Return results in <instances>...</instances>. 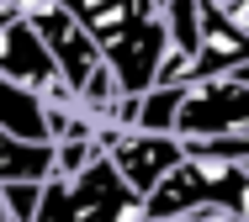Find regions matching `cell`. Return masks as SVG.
Masks as SVG:
<instances>
[{
  "mask_svg": "<svg viewBox=\"0 0 249 222\" xmlns=\"http://www.w3.org/2000/svg\"><path fill=\"white\" fill-rule=\"evenodd\" d=\"M223 132H249V63L212 74V79H196L186 90L175 138L191 143V138H223Z\"/></svg>",
  "mask_w": 249,
  "mask_h": 222,
  "instance_id": "obj_1",
  "label": "cell"
},
{
  "mask_svg": "<svg viewBox=\"0 0 249 222\" xmlns=\"http://www.w3.org/2000/svg\"><path fill=\"white\" fill-rule=\"evenodd\" d=\"M101 154L122 174L133 196H149L170 169L186 159V143L175 132H138V127H101Z\"/></svg>",
  "mask_w": 249,
  "mask_h": 222,
  "instance_id": "obj_2",
  "label": "cell"
},
{
  "mask_svg": "<svg viewBox=\"0 0 249 222\" xmlns=\"http://www.w3.org/2000/svg\"><path fill=\"white\" fill-rule=\"evenodd\" d=\"M0 79L27 85V90H37V95L58 85L53 53L43 48V37L32 32L27 16H0Z\"/></svg>",
  "mask_w": 249,
  "mask_h": 222,
  "instance_id": "obj_3",
  "label": "cell"
},
{
  "mask_svg": "<svg viewBox=\"0 0 249 222\" xmlns=\"http://www.w3.org/2000/svg\"><path fill=\"white\" fill-rule=\"evenodd\" d=\"M249 63V32L233 27L223 11H201V43H196V79H212V74H228ZM191 79V85H196Z\"/></svg>",
  "mask_w": 249,
  "mask_h": 222,
  "instance_id": "obj_4",
  "label": "cell"
},
{
  "mask_svg": "<svg viewBox=\"0 0 249 222\" xmlns=\"http://www.w3.org/2000/svg\"><path fill=\"white\" fill-rule=\"evenodd\" d=\"M0 132L16 143H53L48 138V106L37 90L0 79Z\"/></svg>",
  "mask_w": 249,
  "mask_h": 222,
  "instance_id": "obj_5",
  "label": "cell"
},
{
  "mask_svg": "<svg viewBox=\"0 0 249 222\" xmlns=\"http://www.w3.org/2000/svg\"><path fill=\"white\" fill-rule=\"evenodd\" d=\"M53 174V143H16L0 132V185L11 180H48Z\"/></svg>",
  "mask_w": 249,
  "mask_h": 222,
  "instance_id": "obj_6",
  "label": "cell"
},
{
  "mask_svg": "<svg viewBox=\"0 0 249 222\" xmlns=\"http://www.w3.org/2000/svg\"><path fill=\"white\" fill-rule=\"evenodd\" d=\"M186 90H191V85H154V90H143L133 127H138V132H175L180 106H186Z\"/></svg>",
  "mask_w": 249,
  "mask_h": 222,
  "instance_id": "obj_7",
  "label": "cell"
},
{
  "mask_svg": "<svg viewBox=\"0 0 249 222\" xmlns=\"http://www.w3.org/2000/svg\"><path fill=\"white\" fill-rule=\"evenodd\" d=\"M37 201H43V180H11V185H0L5 222H32L37 217Z\"/></svg>",
  "mask_w": 249,
  "mask_h": 222,
  "instance_id": "obj_8",
  "label": "cell"
},
{
  "mask_svg": "<svg viewBox=\"0 0 249 222\" xmlns=\"http://www.w3.org/2000/svg\"><path fill=\"white\" fill-rule=\"evenodd\" d=\"M43 0H0V16H27V11H37Z\"/></svg>",
  "mask_w": 249,
  "mask_h": 222,
  "instance_id": "obj_9",
  "label": "cell"
},
{
  "mask_svg": "<svg viewBox=\"0 0 249 222\" xmlns=\"http://www.w3.org/2000/svg\"><path fill=\"white\" fill-rule=\"evenodd\" d=\"M196 5H201V11H217V5H223V0H196Z\"/></svg>",
  "mask_w": 249,
  "mask_h": 222,
  "instance_id": "obj_10",
  "label": "cell"
}]
</instances>
